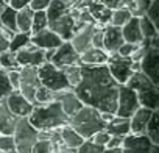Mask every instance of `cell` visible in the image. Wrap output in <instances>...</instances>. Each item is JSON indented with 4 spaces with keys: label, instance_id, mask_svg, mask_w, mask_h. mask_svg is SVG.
<instances>
[{
    "label": "cell",
    "instance_id": "6da1fadb",
    "mask_svg": "<svg viewBox=\"0 0 159 153\" xmlns=\"http://www.w3.org/2000/svg\"><path fill=\"white\" fill-rule=\"evenodd\" d=\"M119 86L106 64L81 66V81L72 91L84 106H91L100 113L116 114Z\"/></svg>",
    "mask_w": 159,
    "mask_h": 153
},
{
    "label": "cell",
    "instance_id": "7a4b0ae2",
    "mask_svg": "<svg viewBox=\"0 0 159 153\" xmlns=\"http://www.w3.org/2000/svg\"><path fill=\"white\" fill-rule=\"evenodd\" d=\"M28 122L38 131H55L69 125V117L64 114L59 102L36 105L28 116Z\"/></svg>",
    "mask_w": 159,
    "mask_h": 153
},
{
    "label": "cell",
    "instance_id": "3957f363",
    "mask_svg": "<svg viewBox=\"0 0 159 153\" xmlns=\"http://www.w3.org/2000/svg\"><path fill=\"white\" fill-rule=\"evenodd\" d=\"M126 86L131 88L137 94L140 106L148 108L151 111L159 109V88H157V85H154L148 78L147 75H143L140 70L133 72Z\"/></svg>",
    "mask_w": 159,
    "mask_h": 153
},
{
    "label": "cell",
    "instance_id": "277c9868",
    "mask_svg": "<svg viewBox=\"0 0 159 153\" xmlns=\"http://www.w3.org/2000/svg\"><path fill=\"white\" fill-rule=\"evenodd\" d=\"M69 125L83 139H91L95 133L105 130L106 127V123L100 117V111L91 106H83L75 116H72L69 119Z\"/></svg>",
    "mask_w": 159,
    "mask_h": 153
},
{
    "label": "cell",
    "instance_id": "5b68a950",
    "mask_svg": "<svg viewBox=\"0 0 159 153\" xmlns=\"http://www.w3.org/2000/svg\"><path fill=\"white\" fill-rule=\"evenodd\" d=\"M13 137L16 144V153H31V148L38 141V130L31 127L28 117H22L16 120Z\"/></svg>",
    "mask_w": 159,
    "mask_h": 153
},
{
    "label": "cell",
    "instance_id": "8992f818",
    "mask_svg": "<svg viewBox=\"0 0 159 153\" xmlns=\"http://www.w3.org/2000/svg\"><path fill=\"white\" fill-rule=\"evenodd\" d=\"M38 75L41 86L53 91V92H62V91H70L72 88L69 86L66 76L61 69L55 67L52 63H44L42 66L38 67Z\"/></svg>",
    "mask_w": 159,
    "mask_h": 153
},
{
    "label": "cell",
    "instance_id": "52a82bcc",
    "mask_svg": "<svg viewBox=\"0 0 159 153\" xmlns=\"http://www.w3.org/2000/svg\"><path fill=\"white\" fill-rule=\"evenodd\" d=\"M20 73V80H19V88L17 91L34 106V95L38 88L41 86L39 81V75H38V67L33 66H25L19 69Z\"/></svg>",
    "mask_w": 159,
    "mask_h": 153
},
{
    "label": "cell",
    "instance_id": "ba28073f",
    "mask_svg": "<svg viewBox=\"0 0 159 153\" xmlns=\"http://www.w3.org/2000/svg\"><path fill=\"white\" fill-rule=\"evenodd\" d=\"M139 108H140V103H139L137 94L131 88H128L126 85H120L119 86V95H117L116 116L123 117V119H129Z\"/></svg>",
    "mask_w": 159,
    "mask_h": 153
},
{
    "label": "cell",
    "instance_id": "9c48e42d",
    "mask_svg": "<svg viewBox=\"0 0 159 153\" xmlns=\"http://www.w3.org/2000/svg\"><path fill=\"white\" fill-rule=\"evenodd\" d=\"M106 67L111 73V76L119 85H126L129 76L133 75V61L129 58H122L117 53L108 55Z\"/></svg>",
    "mask_w": 159,
    "mask_h": 153
},
{
    "label": "cell",
    "instance_id": "30bf717a",
    "mask_svg": "<svg viewBox=\"0 0 159 153\" xmlns=\"http://www.w3.org/2000/svg\"><path fill=\"white\" fill-rule=\"evenodd\" d=\"M139 69L154 85L159 86V47L150 45V49L139 61Z\"/></svg>",
    "mask_w": 159,
    "mask_h": 153
},
{
    "label": "cell",
    "instance_id": "8fae6325",
    "mask_svg": "<svg viewBox=\"0 0 159 153\" xmlns=\"http://www.w3.org/2000/svg\"><path fill=\"white\" fill-rule=\"evenodd\" d=\"M47 28L52 30L55 35H58L62 41H70L75 33V19L72 16V10L66 14L55 17L53 21H48Z\"/></svg>",
    "mask_w": 159,
    "mask_h": 153
},
{
    "label": "cell",
    "instance_id": "7c38bea8",
    "mask_svg": "<svg viewBox=\"0 0 159 153\" xmlns=\"http://www.w3.org/2000/svg\"><path fill=\"white\" fill-rule=\"evenodd\" d=\"M55 67L62 69L66 66H73V64H80V55L75 52V49L72 47V44L69 41H64L58 49H55V53L52 56L50 61Z\"/></svg>",
    "mask_w": 159,
    "mask_h": 153
},
{
    "label": "cell",
    "instance_id": "4fadbf2b",
    "mask_svg": "<svg viewBox=\"0 0 159 153\" xmlns=\"http://www.w3.org/2000/svg\"><path fill=\"white\" fill-rule=\"evenodd\" d=\"M44 52H45V50L38 49V47L33 45L31 42L27 44L24 49H20L19 52H16V59H17L19 67H25V66L39 67V66H42V64L45 63Z\"/></svg>",
    "mask_w": 159,
    "mask_h": 153
},
{
    "label": "cell",
    "instance_id": "5bb4252c",
    "mask_svg": "<svg viewBox=\"0 0 159 153\" xmlns=\"http://www.w3.org/2000/svg\"><path fill=\"white\" fill-rule=\"evenodd\" d=\"M5 103H7L8 111H10L16 119L28 117L30 113L33 111V103H30L19 91H13V92L5 99Z\"/></svg>",
    "mask_w": 159,
    "mask_h": 153
},
{
    "label": "cell",
    "instance_id": "9a60e30c",
    "mask_svg": "<svg viewBox=\"0 0 159 153\" xmlns=\"http://www.w3.org/2000/svg\"><path fill=\"white\" fill-rule=\"evenodd\" d=\"M151 141L147 137V134H128L123 137L122 142V151L123 153H150L151 150Z\"/></svg>",
    "mask_w": 159,
    "mask_h": 153
},
{
    "label": "cell",
    "instance_id": "2e32d148",
    "mask_svg": "<svg viewBox=\"0 0 159 153\" xmlns=\"http://www.w3.org/2000/svg\"><path fill=\"white\" fill-rule=\"evenodd\" d=\"M94 30H95V25H84L81 28H78L72 39L69 41L72 44V47L75 49V52L78 55L84 53L86 50H89L92 47V35H94Z\"/></svg>",
    "mask_w": 159,
    "mask_h": 153
},
{
    "label": "cell",
    "instance_id": "e0dca14e",
    "mask_svg": "<svg viewBox=\"0 0 159 153\" xmlns=\"http://www.w3.org/2000/svg\"><path fill=\"white\" fill-rule=\"evenodd\" d=\"M30 42L41 50H50V49H58L64 41L58 35H55L52 30L45 28V30H41V31L31 35Z\"/></svg>",
    "mask_w": 159,
    "mask_h": 153
},
{
    "label": "cell",
    "instance_id": "ac0fdd59",
    "mask_svg": "<svg viewBox=\"0 0 159 153\" xmlns=\"http://www.w3.org/2000/svg\"><path fill=\"white\" fill-rule=\"evenodd\" d=\"M123 36H122V28L106 25L103 27V50L108 55L117 53L119 47L123 44Z\"/></svg>",
    "mask_w": 159,
    "mask_h": 153
},
{
    "label": "cell",
    "instance_id": "d6986e66",
    "mask_svg": "<svg viewBox=\"0 0 159 153\" xmlns=\"http://www.w3.org/2000/svg\"><path fill=\"white\" fill-rule=\"evenodd\" d=\"M64 114L70 119L72 116H75L80 109H81L84 105L80 102V99L75 95V92L70 89V91H62V92H58V100Z\"/></svg>",
    "mask_w": 159,
    "mask_h": 153
},
{
    "label": "cell",
    "instance_id": "ffe728a7",
    "mask_svg": "<svg viewBox=\"0 0 159 153\" xmlns=\"http://www.w3.org/2000/svg\"><path fill=\"white\" fill-rule=\"evenodd\" d=\"M151 114H153L151 109L140 106L129 117V131H131V134H145V130H147V125H148V120H150Z\"/></svg>",
    "mask_w": 159,
    "mask_h": 153
},
{
    "label": "cell",
    "instance_id": "44dd1931",
    "mask_svg": "<svg viewBox=\"0 0 159 153\" xmlns=\"http://www.w3.org/2000/svg\"><path fill=\"white\" fill-rule=\"evenodd\" d=\"M122 36H123V41L128 44H134V45L142 44L143 38H142L140 27H139V17H131L122 27Z\"/></svg>",
    "mask_w": 159,
    "mask_h": 153
},
{
    "label": "cell",
    "instance_id": "7402d4cb",
    "mask_svg": "<svg viewBox=\"0 0 159 153\" xmlns=\"http://www.w3.org/2000/svg\"><path fill=\"white\" fill-rule=\"evenodd\" d=\"M88 11L92 16V19H94V22H95L97 27H106V25H109V19H111L112 10H109L105 5H102L98 0H94V2L88 7Z\"/></svg>",
    "mask_w": 159,
    "mask_h": 153
},
{
    "label": "cell",
    "instance_id": "603a6c76",
    "mask_svg": "<svg viewBox=\"0 0 159 153\" xmlns=\"http://www.w3.org/2000/svg\"><path fill=\"white\" fill-rule=\"evenodd\" d=\"M106 61H108V53L103 49L91 47L89 50L80 55V64L81 66H102L106 64Z\"/></svg>",
    "mask_w": 159,
    "mask_h": 153
},
{
    "label": "cell",
    "instance_id": "cb8c5ba5",
    "mask_svg": "<svg viewBox=\"0 0 159 153\" xmlns=\"http://www.w3.org/2000/svg\"><path fill=\"white\" fill-rule=\"evenodd\" d=\"M105 131L109 134V136H120V137H125L128 136L131 131H129V119H123V117H114L111 122L106 123L105 127Z\"/></svg>",
    "mask_w": 159,
    "mask_h": 153
},
{
    "label": "cell",
    "instance_id": "d4e9b609",
    "mask_svg": "<svg viewBox=\"0 0 159 153\" xmlns=\"http://www.w3.org/2000/svg\"><path fill=\"white\" fill-rule=\"evenodd\" d=\"M16 117L8 111L5 100H0V134H13Z\"/></svg>",
    "mask_w": 159,
    "mask_h": 153
},
{
    "label": "cell",
    "instance_id": "484cf974",
    "mask_svg": "<svg viewBox=\"0 0 159 153\" xmlns=\"http://www.w3.org/2000/svg\"><path fill=\"white\" fill-rule=\"evenodd\" d=\"M59 136H61L62 144L66 147H69V148H78L80 145L83 144V141H84L70 125H66V127L59 128Z\"/></svg>",
    "mask_w": 159,
    "mask_h": 153
},
{
    "label": "cell",
    "instance_id": "4316f807",
    "mask_svg": "<svg viewBox=\"0 0 159 153\" xmlns=\"http://www.w3.org/2000/svg\"><path fill=\"white\" fill-rule=\"evenodd\" d=\"M31 21H33V11L28 7L19 10L16 14L17 33H30L31 31Z\"/></svg>",
    "mask_w": 159,
    "mask_h": 153
},
{
    "label": "cell",
    "instance_id": "83f0119b",
    "mask_svg": "<svg viewBox=\"0 0 159 153\" xmlns=\"http://www.w3.org/2000/svg\"><path fill=\"white\" fill-rule=\"evenodd\" d=\"M150 5H151V0H125L123 8H126L133 17H142L147 14Z\"/></svg>",
    "mask_w": 159,
    "mask_h": 153
},
{
    "label": "cell",
    "instance_id": "f1b7e54d",
    "mask_svg": "<svg viewBox=\"0 0 159 153\" xmlns=\"http://www.w3.org/2000/svg\"><path fill=\"white\" fill-rule=\"evenodd\" d=\"M66 80L69 83V86L73 89L75 86H78V83L81 81V66L80 64H73V66H66L61 69Z\"/></svg>",
    "mask_w": 159,
    "mask_h": 153
},
{
    "label": "cell",
    "instance_id": "f546056e",
    "mask_svg": "<svg viewBox=\"0 0 159 153\" xmlns=\"http://www.w3.org/2000/svg\"><path fill=\"white\" fill-rule=\"evenodd\" d=\"M145 134L151 141V144L159 145V113L157 111H153V114H151V117L148 120Z\"/></svg>",
    "mask_w": 159,
    "mask_h": 153
},
{
    "label": "cell",
    "instance_id": "4dcf8cb0",
    "mask_svg": "<svg viewBox=\"0 0 159 153\" xmlns=\"http://www.w3.org/2000/svg\"><path fill=\"white\" fill-rule=\"evenodd\" d=\"M139 27H140V33H142V38L143 39H154V38H159V31H157V27L147 17V16H142L139 17Z\"/></svg>",
    "mask_w": 159,
    "mask_h": 153
},
{
    "label": "cell",
    "instance_id": "1f68e13d",
    "mask_svg": "<svg viewBox=\"0 0 159 153\" xmlns=\"http://www.w3.org/2000/svg\"><path fill=\"white\" fill-rule=\"evenodd\" d=\"M56 100H58V92H53L44 86H39L36 91V95H34V106L36 105H47V103H52Z\"/></svg>",
    "mask_w": 159,
    "mask_h": 153
},
{
    "label": "cell",
    "instance_id": "d6a6232c",
    "mask_svg": "<svg viewBox=\"0 0 159 153\" xmlns=\"http://www.w3.org/2000/svg\"><path fill=\"white\" fill-rule=\"evenodd\" d=\"M16 14L17 11L13 10L11 7H7L5 11L0 14V21H2V27L8 28L13 33H17V27H16Z\"/></svg>",
    "mask_w": 159,
    "mask_h": 153
},
{
    "label": "cell",
    "instance_id": "836d02e7",
    "mask_svg": "<svg viewBox=\"0 0 159 153\" xmlns=\"http://www.w3.org/2000/svg\"><path fill=\"white\" fill-rule=\"evenodd\" d=\"M133 16L129 14V11L126 8H117V10H112V14H111V19H109V25L112 27H119L122 28Z\"/></svg>",
    "mask_w": 159,
    "mask_h": 153
},
{
    "label": "cell",
    "instance_id": "e575fe53",
    "mask_svg": "<svg viewBox=\"0 0 159 153\" xmlns=\"http://www.w3.org/2000/svg\"><path fill=\"white\" fill-rule=\"evenodd\" d=\"M0 69L3 70H14V69H20L19 64H17V59H16V53L14 52H3L0 53Z\"/></svg>",
    "mask_w": 159,
    "mask_h": 153
},
{
    "label": "cell",
    "instance_id": "d590c367",
    "mask_svg": "<svg viewBox=\"0 0 159 153\" xmlns=\"http://www.w3.org/2000/svg\"><path fill=\"white\" fill-rule=\"evenodd\" d=\"M48 25L45 11H33V21H31V31L30 35H34L41 30H45Z\"/></svg>",
    "mask_w": 159,
    "mask_h": 153
},
{
    "label": "cell",
    "instance_id": "8d00e7d4",
    "mask_svg": "<svg viewBox=\"0 0 159 153\" xmlns=\"http://www.w3.org/2000/svg\"><path fill=\"white\" fill-rule=\"evenodd\" d=\"M30 38L31 35L30 33H16L13 36V39L10 41V52H19L20 49H24L27 44H30Z\"/></svg>",
    "mask_w": 159,
    "mask_h": 153
},
{
    "label": "cell",
    "instance_id": "74e56055",
    "mask_svg": "<svg viewBox=\"0 0 159 153\" xmlns=\"http://www.w3.org/2000/svg\"><path fill=\"white\" fill-rule=\"evenodd\" d=\"M13 91H14V89H13L11 85H10L7 70L0 69V100H5Z\"/></svg>",
    "mask_w": 159,
    "mask_h": 153
},
{
    "label": "cell",
    "instance_id": "f35d334b",
    "mask_svg": "<svg viewBox=\"0 0 159 153\" xmlns=\"http://www.w3.org/2000/svg\"><path fill=\"white\" fill-rule=\"evenodd\" d=\"M103 151H105V147L97 145L91 139H84L83 144L76 148V153H103Z\"/></svg>",
    "mask_w": 159,
    "mask_h": 153
},
{
    "label": "cell",
    "instance_id": "ab89813d",
    "mask_svg": "<svg viewBox=\"0 0 159 153\" xmlns=\"http://www.w3.org/2000/svg\"><path fill=\"white\" fill-rule=\"evenodd\" d=\"M14 150H16V144L13 134H0V153H8Z\"/></svg>",
    "mask_w": 159,
    "mask_h": 153
},
{
    "label": "cell",
    "instance_id": "60d3db41",
    "mask_svg": "<svg viewBox=\"0 0 159 153\" xmlns=\"http://www.w3.org/2000/svg\"><path fill=\"white\" fill-rule=\"evenodd\" d=\"M14 35L16 33L10 31L8 28H3V27L0 28V53H3L10 49V41L13 39Z\"/></svg>",
    "mask_w": 159,
    "mask_h": 153
},
{
    "label": "cell",
    "instance_id": "b9f144b4",
    "mask_svg": "<svg viewBox=\"0 0 159 153\" xmlns=\"http://www.w3.org/2000/svg\"><path fill=\"white\" fill-rule=\"evenodd\" d=\"M156 27H159V0H151V5L145 14Z\"/></svg>",
    "mask_w": 159,
    "mask_h": 153
},
{
    "label": "cell",
    "instance_id": "7bdbcfd3",
    "mask_svg": "<svg viewBox=\"0 0 159 153\" xmlns=\"http://www.w3.org/2000/svg\"><path fill=\"white\" fill-rule=\"evenodd\" d=\"M31 153H55V148L50 141H36L31 148Z\"/></svg>",
    "mask_w": 159,
    "mask_h": 153
},
{
    "label": "cell",
    "instance_id": "ee69618b",
    "mask_svg": "<svg viewBox=\"0 0 159 153\" xmlns=\"http://www.w3.org/2000/svg\"><path fill=\"white\" fill-rule=\"evenodd\" d=\"M92 47L103 49V27H95L92 35Z\"/></svg>",
    "mask_w": 159,
    "mask_h": 153
},
{
    "label": "cell",
    "instance_id": "f6af8a7d",
    "mask_svg": "<svg viewBox=\"0 0 159 153\" xmlns=\"http://www.w3.org/2000/svg\"><path fill=\"white\" fill-rule=\"evenodd\" d=\"M136 49H137V45H134V44H128V42H123V44L119 47L117 55L122 56V58H129Z\"/></svg>",
    "mask_w": 159,
    "mask_h": 153
},
{
    "label": "cell",
    "instance_id": "bcb514c9",
    "mask_svg": "<svg viewBox=\"0 0 159 153\" xmlns=\"http://www.w3.org/2000/svg\"><path fill=\"white\" fill-rule=\"evenodd\" d=\"M111 139V136L105 131V130H102V131H98V133H95L92 137H91V141L92 142H95L97 145H102V147H106V144H108V141Z\"/></svg>",
    "mask_w": 159,
    "mask_h": 153
},
{
    "label": "cell",
    "instance_id": "7dc6e473",
    "mask_svg": "<svg viewBox=\"0 0 159 153\" xmlns=\"http://www.w3.org/2000/svg\"><path fill=\"white\" fill-rule=\"evenodd\" d=\"M50 5V0H30L28 8L31 11H45Z\"/></svg>",
    "mask_w": 159,
    "mask_h": 153
},
{
    "label": "cell",
    "instance_id": "c3c4849f",
    "mask_svg": "<svg viewBox=\"0 0 159 153\" xmlns=\"http://www.w3.org/2000/svg\"><path fill=\"white\" fill-rule=\"evenodd\" d=\"M8 80H10V85L14 91H17L19 88V80H20V73H19V69H14V70H8Z\"/></svg>",
    "mask_w": 159,
    "mask_h": 153
},
{
    "label": "cell",
    "instance_id": "681fc988",
    "mask_svg": "<svg viewBox=\"0 0 159 153\" xmlns=\"http://www.w3.org/2000/svg\"><path fill=\"white\" fill-rule=\"evenodd\" d=\"M98 2L109 10H117V8H123L125 0H98Z\"/></svg>",
    "mask_w": 159,
    "mask_h": 153
},
{
    "label": "cell",
    "instance_id": "f907efd6",
    "mask_svg": "<svg viewBox=\"0 0 159 153\" xmlns=\"http://www.w3.org/2000/svg\"><path fill=\"white\" fill-rule=\"evenodd\" d=\"M92 2H94V0H72L70 7H72L73 10H84V8H88Z\"/></svg>",
    "mask_w": 159,
    "mask_h": 153
},
{
    "label": "cell",
    "instance_id": "816d5d0a",
    "mask_svg": "<svg viewBox=\"0 0 159 153\" xmlns=\"http://www.w3.org/2000/svg\"><path fill=\"white\" fill-rule=\"evenodd\" d=\"M122 142H123V137H120V136H111V139L108 141V144H106L105 148H122Z\"/></svg>",
    "mask_w": 159,
    "mask_h": 153
},
{
    "label": "cell",
    "instance_id": "f5cc1de1",
    "mask_svg": "<svg viewBox=\"0 0 159 153\" xmlns=\"http://www.w3.org/2000/svg\"><path fill=\"white\" fill-rule=\"evenodd\" d=\"M28 3H30V0H10L8 7H11L13 10L19 11V10H22V8L28 7Z\"/></svg>",
    "mask_w": 159,
    "mask_h": 153
},
{
    "label": "cell",
    "instance_id": "db71d44e",
    "mask_svg": "<svg viewBox=\"0 0 159 153\" xmlns=\"http://www.w3.org/2000/svg\"><path fill=\"white\" fill-rule=\"evenodd\" d=\"M56 153H76V148H69V147H66V145H62Z\"/></svg>",
    "mask_w": 159,
    "mask_h": 153
},
{
    "label": "cell",
    "instance_id": "11a10c76",
    "mask_svg": "<svg viewBox=\"0 0 159 153\" xmlns=\"http://www.w3.org/2000/svg\"><path fill=\"white\" fill-rule=\"evenodd\" d=\"M103 153H123L122 148H105Z\"/></svg>",
    "mask_w": 159,
    "mask_h": 153
},
{
    "label": "cell",
    "instance_id": "9f6ffc18",
    "mask_svg": "<svg viewBox=\"0 0 159 153\" xmlns=\"http://www.w3.org/2000/svg\"><path fill=\"white\" fill-rule=\"evenodd\" d=\"M8 7V3L5 2V0H0V14H2L3 11H5V8Z\"/></svg>",
    "mask_w": 159,
    "mask_h": 153
},
{
    "label": "cell",
    "instance_id": "6f0895ef",
    "mask_svg": "<svg viewBox=\"0 0 159 153\" xmlns=\"http://www.w3.org/2000/svg\"><path fill=\"white\" fill-rule=\"evenodd\" d=\"M150 153H159V145L153 144V145H151V150H150Z\"/></svg>",
    "mask_w": 159,
    "mask_h": 153
},
{
    "label": "cell",
    "instance_id": "680465c9",
    "mask_svg": "<svg viewBox=\"0 0 159 153\" xmlns=\"http://www.w3.org/2000/svg\"><path fill=\"white\" fill-rule=\"evenodd\" d=\"M62 2H72V0H62Z\"/></svg>",
    "mask_w": 159,
    "mask_h": 153
},
{
    "label": "cell",
    "instance_id": "91938a15",
    "mask_svg": "<svg viewBox=\"0 0 159 153\" xmlns=\"http://www.w3.org/2000/svg\"><path fill=\"white\" fill-rule=\"evenodd\" d=\"M0 28H2V21H0Z\"/></svg>",
    "mask_w": 159,
    "mask_h": 153
},
{
    "label": "cell",
    "instance_id": "94428289",
    "mask_svg": "<svg viewBox=\"0 0 159 153\" xmlns=\"http://www.w3.org/2000/svg\"><path fill=\"white\" fill-rule=\"evenodd\" d=\"M5 2H7V3H10V0H5Z\"/></svg>",
    "mask_w": 159,
    "mask_h": 153
},
{
    "label": "cell",
    "instance_id": "6125c7cd",
    "mask_svg": "<svg viewBox=\"0 0 159 153\" xmlns=\"http://www.w3.org/2000/svg\"><path fill=\"white\" fill-rule=\"evenodd\" d=\"M8 153H16V151H8Z\"/></svg>",
    "mask_w": 159,
    "mask_h": 153
}]
</instances>
